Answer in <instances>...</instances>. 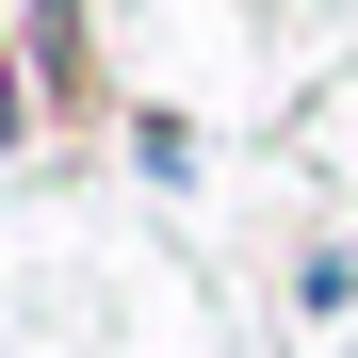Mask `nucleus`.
Returning <instances> with one entry per match:
<instances>
[{"label":"nucleus","instance_id":"1","mask_svg":"<svg viewBox=\"0 0 358 358\" xmlns=\"http://www.w3.org/2000/svg\"><path fill=\"white\" fill-rule=\"evenodd\" d=\"M0 131H17V66H0Z\"/></svg>","mask_w":358,"mask_h":358}]
</instances>
